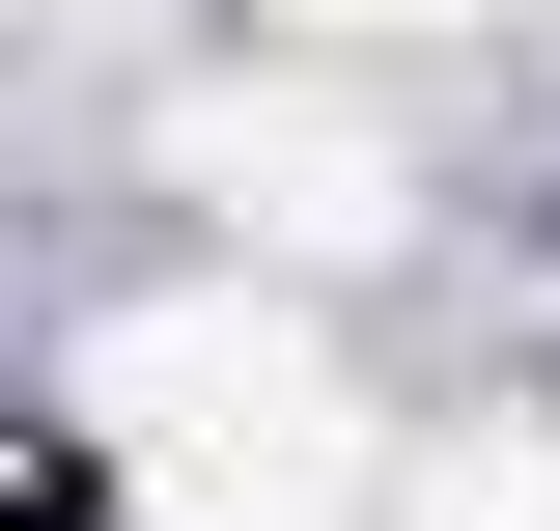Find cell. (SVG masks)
<instances>
[{"mask_svg": "<svg viewBox=\"0 0 560 531\" xmlns=\"http://www.w3.org/2000/svg\"><path fill=\"white\" fill-rule=\"evenodd\" d=\"M84 420L168 531H337L364 504V420L308 364V308H113L84 335Z\"/></svg>", "mask_w": 560, "mask_h": 531, "instance_id": "cell-1", "label": "cell"}, {"mask_svg": "<svg viewBox=\"0 0 560 531\" xmlns=\"http://www.w3.org/2000/svg\"><path fill=\"white\" fill-rule=\"evenodd\" d=\"M197 197L280 224V252H337V224H393V168H364V113H308V84H280V113H197Z\"/></svg>", "mask_w": 560, "mask_h": 531, "instance_id": "cell-2", "label": "cell"}, {"mask_svg": "<svg viewBox=\"0 0 560 531\" xmlns=\"http://www.w3.org/2000/svg\"><path fill=\"white\" fill-rule=\"evenodd\" d=\"M420 531H560V448H448V475H420Z\"/></svg>", "mask_w": 560, "mask_h": 531, "instance_id": "cell-3", "label": "cell"}]
</instances>
